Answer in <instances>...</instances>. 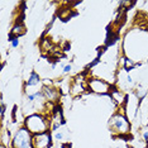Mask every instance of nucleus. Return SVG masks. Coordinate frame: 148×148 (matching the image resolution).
I'll list each match as a JSON object with an SVG mask.
<instances>
[{
  "label": "nucleus",
  "instance_id": "obj_8",
  "mask_svg": "<svg viewBox=\"0 0 148 148\" xmlns=\"http://www.w3.org/2000/svg\"><path fill=\"white\" fill-rule=\"evenodd\" d=\"M10 33H13L16 38H19L21 36H23L25 33V27L22 24V23H19V22H16V24L12 28V31H10Z\"/></svg>",
  "mask_w": 148,
  "mask_h": 148
},
{
  "label": "nucleus",
  "instance_id": "obj_12",
  "mask_svg": "<svg viewBox=\"0 0 148 148\" xmlns=\"http://www.w3.org/2000/svg\"><path fill=\"white\" fill-rule=\"evenodd\" d=\"M72 70V66L71 65H66L65 67H63V72L65 73H67V72H70Z\"/></svg>",
  "mask_w": 148,
  "mask_h": 148
},
{
  "label": "nucleus",
  "instance_id": "obj_13",
  "mask_svg": "<svg viewBox=\"0 0 148 148\" xmlns=\"http://www.w3.org/2000/svg\"><path fill=\"white\" fill-rule=\"evenodd\" d=\"M143 138H144V140H147L148 142V130H146V132L143 133Z\"/></svg>",
  "mask_w": 148,
  "mask_h": 148
},
{
  "label": "nucleus",
  "instance_id": "obj_6",
  "mask_svg": "<svg viewBox=\"0 0 148 148\" xmlns=\"http://www.w3.org/2000/svg\"><path fill=\"white\" fill-rule=\"evenodd\" d=\"M38 84H41V76H39L36 71H32L31 73H29V77H28V80H27V82H25V89L37 86Z\"/></svg>",
  "mask_w": 148,
  "mask_h": 148
},
{
  "label": "nucleus",
  "instance_id": "obj_11",
  "mask_svg": "<svg viewBox=\"0 0 148 148\" xmlns=\"http://www.w3.org/2000/svg\"><path fill=\"white\" fill-rule=\"evenodd\" d=\"M10 45H12V47H13V48H16V47L19 46V38H15L14 41H13V42L10 43Z\"/></svg>",
  "mask_w": 148,
  "mask_h": 148
},
{
  "label": "nucleus",
  "instance_id": "obj_9",
  "mask_svg": "<svg viewBox=\"0 0 148 148\" xmlns=\"http://www.w3.org/2000/svg\"><path fill=\"white\" fill-rule=\"evenodd\" d=\"M53 137H55L56 140H62L63 139V133L62 132H55Z\"/></svg>",
  "mask_w": 148,
  "mask_h": 148
},
{
  "label": "nucleus",
  "instance_id": "obj_5",
  "mask_svg": "<svg viewBox=\"0 0 148 148\" xmlns=\"http://www.w3.org/2000/svg\"><path fill=\"white\" fill-rule=\"evenodd\" d=\"M32 146L33 148H52L53 140L51 132L48 130L41 134H34L32 139Z\"/></svg>",
  "mask_w": 148,
  "mask_h": 148
},
{
  "label": "nucleus",
  "instance_id": "obj_4",
  "mask_svg": "<svg viewBox=\"0 0 148 148\" xmlns=\"http://www.w3.org/2000/svg\"><path fill=\"white\" fill-rule=\"evenodd\" d=\"M87 86H89L91 92L99 94V95L110 94V90H112V86H110L109 82H106L105 80H100V79H89Z\"/></svg>",
  "mask_w": 148,
  "mask_h": 148
},
{
  "label": "nucleus",
  "instance_id": "obj_2",
  "mask_svg": "<svg viewBox=\"0 0 148 148\" xmlns=\"http://www.w3.org/2000/svg\"><path fill=\"white\" fill-rule=\"evenodd\" d=\"M109 129L112 133H116L119 137H123V134L130 132V123L124 114L115 113L109 119Z\"/></svg>",
  "mask_w": 148,
  "mask_h": 148
},
{
  "label": "nucleus",
  "instance_id": "obj_10",
  "mask_svg": "<svg viewBox=\"0 0 148 148\" xmlns=\"http://www.w3.org/2000/svg\"><path fill=\"white\" fill-rule=\"evenodd\" d=\"M99 62H100V58H99V57H96V58L94 60V61H92L91 63H89V65H87V69H92V67L95 66V65H97Z\"/></svg>",
  "mask_w": 148,
  "mask_h": 148
},
{
  "label": "nucleus",
  "instance_id": "obj_1",
  "mask_svg": "<svg viewBox=\"0 0 148 148\" xmlns=\"http://www.w3.org/2000/svg\"><path fill=\"white\" fill-rule=\"evenodd\" d=\"M24 127L31 132L33 136L34 134H41L48 132L51 129V122L47 120V118L42 114H31L25 118Z\"/></svg>",
  "mask_w": 148,
  "mask_h": 148
},
{
  "label": "nucleus",
  "instance_id": "obj_3",
  "mask_svg": "<svg viewBox=\"0 0 148 148\" xmlns=\"http://www.w3.org/2000/svg\"><path fill=\"white\" fill-rule=\"evenodd\" d=\"M32 139L33 134L25 127H21L13 137L10 148H33Z\"/></svg>",
  "mask_w": 148,
  "mask_h": 148
},
{
  "label": "nucleus",
  "instance_id": "obj_7",
  "mask_svg": "<svg viewBox=\"0 0 148 148\" xmlns=\"http://www.w3.org/2000/svg\"><path fill=\"white\" fill-rule=\"evenodd\" d=\"M42 92H43L45 99H47V100H56L57 96H58L57 90L53 89V87H49V86H45V87H43Z\"/></svg>",
  "mask_w": 148,
  "mask_h": 148
}]
</instances>
